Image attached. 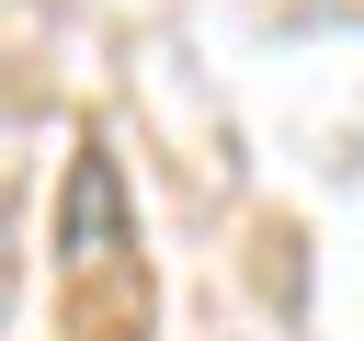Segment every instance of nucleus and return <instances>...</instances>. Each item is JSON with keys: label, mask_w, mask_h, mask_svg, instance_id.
<instances>
[{"label": "nucleus", "mask_w": 364, "mask_h": 341, "mask_svg": "<svg viewBox=\"0 0 364 341\" xmlns=\"http://www.w3.org/2000/svg\"><path fill=\"white\" fill-rule=\"evenodd\" d=\"M114 239H125L114 159H102V148H80V170H68V216H57V261H68V273H102V261H114Z\"/></svg>", "instance_id": "1"}]
</instances>
